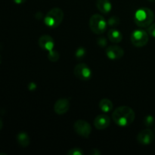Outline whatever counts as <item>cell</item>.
<instances>
[{
    "instance_id": "cell-1",
    "label": "cell",
    "mask_w": 155,
    "mask_h": 155,
    "mask_svg": "<svg viewBox=\"0 0 155 155\" xmlns=\"http://www.w3.org/2000/svg\"><path fill=\"white\" fill-rule=\"evenodd\" d=\"M136 114L131 107L128 106H120L112 114V118L115 124L120 127H127L134 121Z\"/></svg>"
},
{
    "instance_id": "cell-2",
    "label": "cell",
    "mask_w": 155,
    "mask_h": 155,
    "mask_svg": "<svg viewBox=\"0 0 155 155\" xmlns=\"http://www.w3.org/2000/svg\"><path fill=\"white\" fill-rule=\"evenodd\" d=\"M154 20V14L148 8H142L139 9L135 14L134 21L139 27H148Z\"/></svg>"
},
{
    "instance_id": "cell-3",
    "label": "cell",
    "mask_w": 155,
    "mask_h": 155,
    "mask_svg": "<svg viewBox=\"0 0 155 155\" xmlns=\"http://www.w3.org/2000/svg\"><path fill=\"white\" fill-rule=\"evenodd\" d=\"M64 19V12L59 8H54L47 13L44 18L45 25L50 28H56L58 27Z\"/></svg>"
},
{
    "instance_id": "cell-4",
    "label": "cell",
    "mask_w": 155,
    "mask_h": 155,
    "mask_svg": "<svg viewBox=\"0 0 155 155\" xmlns=\"http://www.w3.org/2000/svg\"><path fill=\"white\" fill-rule=\"evenodd\" d=\"M107 25L104 17L98 14L93 15L89 19V27L95 34H102L104 33L107 29Z\"/></svg>"
},
{
    "instance_id": "cell-5",
    "label": "cell",
    "mask_w": 155,
    "mask_h": 155,
    "mask_svg": "<svg viewBox=\"0 0 155 155\" xmlns=\"http://www.w3.org/2000/svg\"><path fill=\"white\" fill-rule=\"evenodd\" d=\"M131 42L136 47H143L148 43L149 36L148 32L143 30H136L132 33Z\"/></svg>"
},
{
    "instance_id": "cell-6",
    "label": "cell",
    "mask_w": 155,
    "mask_h": 155,
    "mask_svg": "<svg viewBox=\"0 0 155 155\" xmlns=\"http://www.w3.org/2000/svg\"><path fill=\"white\" fill-rule=\"evenodd\" d=\"M74 130L79 136L83 138H88L92 132V127L86 121L83 120H78L74 123Z\"/></svg>"
},
{
    "instance_id": "cell-7",
    "label": "cell",
    "mask_w": 155,
    "mask_h": 155,
    "mask_svg": "<svg viewBox=\"0 0 155 155\" xmlns=\"http://www.w3.org/2000/svg\"><path fill=\"white\" fill-rule=\"evenodd\" d=\"M74 73L77 78L83 81H87L92 77V71L86 64H79L76 65Z\"/></svg>"
},
{
    "instance_id": "cell-8",
    "label": "cell",
    "mask_w": 155,
    "mask_h": 155,
    "mask_svg": "<svg viewBox=\"0 0 155 155\" xmlns=\"http://www.w3.org/2000/svg\"><path fill=\"white\" fill-rule=\"evenodd\" d=\"M154 140V134L151 130H142L137 136V141L142 145H148Z\"/></svg>"
},
{
    "instance_id": "cell-9",
    "label": "cell",
    "mask_w": 155,
    "mask_h": 155,
    "mask_svg": "<svg viewBox=\"0 0 155 155\" xmlns=\"http://www.w3.org/2000/svg\"><path fill=\"white\" fill-rule=\"evenodd\" d=\"M106 54L110 60H118L124 56V51L118 45H110L106 48Z\"/></svg>"
},
{
    "instance_id": "cell-10",
    "label": "cell",
    "mask_w": 155,
    "mask_h": 155,
    "mask_svg": "<svg viewBox=\"0 0 155 155\" xmlns=\"http://www.w3.org/2000/svg\"><path fill=\"white\" fill-rule=\"evenodd\" d=\"M39 47L45 51H50L53 50L54 46V41L51 36L48 35H43L40 36L38 41Z\"/></svg>"
},
{
    "instance_id": "cell-11",
    "label": "cell",
    "mask_w": 155,
    "mask_h": 155,
    "mask_svg": "<svg viewBox=\"0 0 155 155\" xmlns=\"http://www.w3.org/2000/svg\"><path fill=\"white\" fill-rule=\"evenodd\" d=\"M70 108V102L66 98H60L54 104V110L57 114H66Z\"/></svg>"
},
{
    "instance_id": "cell-12",
    "label": "cell",
    "mask_w": 155,
    "mask_h": 155,
    "mask_svg": "<svg viewBox=\"0 0 155 155\" xmlns=\"http://www.w3.org/2000/svg\"><path fill=\"white\" fill-rule=\"evenodd\" d=\"M94 125L98 130H104L110 125V118L106 114L98 115L94 120Z\"/></svg>"
},
{
    "instance_id": "cell-13",
    "label": "cell",
    "mask_w": 155,
    "mask_h": 155,
    "mask_svg": "<svg viewBox=\"0 0 155 155\" xmlns=\"http://www.w3.org/2000/svg\"><path fill=\"white\" fill-rule=\"evenodd\" d=\"M107 37L110 42H114V43H119L122 41L123 39L121 32L117 30L116 28H110L109 30L108 33H107Z\"/></svg>"
},
{
    "instance_id": "cell-14",
    "label": "cell",
    "mask_w": 155,
    "mask_h": 155,
    "mask_svg": "<svg viewBox=\"0 0 155 155\" xmlns=\"http://www.w3.org/2000/svg\"><path fill=\"white\" fill-rule=\"evenodd\" d=\"M96 7L103 14H108L112 8L111 3L109 0H97Z\"/></svg>"
},
{
    "instance_id": "cell-15",
    "label": "cell",
    "mask_w": 155,
    "mask_h": 155,
    "mask_svg": "<svg viewBox=\"0 0 155 155\" xmlns=\"http://www.w3.org/2000/svg\"><path fill=\"white\" fill-rule=\"evenodd\" d=\"M18 143L22 147H27L30 143V139L28 135L24 132H21L17 136Z\"/></svg>"
},
{
    "instance_id": "cell-16",
    "label": "cell",
    "mask_w": 155,
    "mask_h": 155,
    "mask_svg": "<svg viewBox=\"0 0 155 155\" xmlns=\"http://www.w3.org/2000/svg\"><path fill=\"white\" fill-rule=\"evenodd\" d=\"M113 103L108 98H103L99 102V108L104 113L110 112L113 109Z\"/></svg>"
},
{
    "instance_id": "cell-17",
    "label": "cell",
    "mask_w": 155,
    "mask_h": 155,
    "mask_svg": "<svg viewBox=\"0 0 155 155\" xmlns=\"http://www.w3.org/2000/svg\"><path fill=\"white\" fill-rule=\"evenodd\" d=\"M48 58L51 61H57L60 58V54H59V53L57 51L51 50V51H48Z\"/></svg>"
},
{
    "instance_id": "cell-18",
    "label": "cell",
    "mask_w": 155,
    "mask_h": 155,
    "mask_svg": "<svg viewBox=\"0 0 155 155\" xmlns=\"http://www.w3.org/2000/svg\"><path fill=\"white\" fill-rule=\"evenodd\" d=\"M144 124L147 127H150L153 126V124H154V117L151 116V115H148V116L145 117V120H144Z\"/></svg>"
},
{
    "instance_id": "cell-19",
    "label": "cell",
    "mask_w": 155,
    "mask_h": 155,
    "mask_svg": "<svg viewBox=\"0 0 155 155\" xmlns=\"http://www.w3.org/2000/svg\"><path fill=\"white\" fill-rule=\"evenodd\" d=\"M85 55H86V49L84 48L80 47L77 48L75 53V56L77 59H82Z\"/></svg>"
},
{
    "instance_id": "cell-20",
    "label": "cell",
    "mask_w": 155,
    "mask_h": 155,
    "mask_svg": "<svg viewBox=\"0 0 155 155\" xmlns=\"http://www.w3.org/2000/svg\"><path fill=\"white\" fill-rule=\"evenodd\" d=\"M120 18L117 16L111 17L108 20V24L110 27H116V26H117L120 24Z\"/></svg>"
},
{
    "instance_id": "cell-21",
    "label": "cell",
    "mask_w": 155,
    "mask_h": 155,
    "mask_svg": "<svg viewBox=\"0 0 155 155\" xmlns=\"http://www.w3.org/2000/svg\"><path fill=\"white\" fill-rule=\"evenodd\" d=\"M84 154L83 150L80 148H74L68 151V155H83Z\"/></svg>"
},
{
    "instance_id": "cell-22",
    "label": "cell",
    "mask_w": 155,
    "mask_h": 155,
    "mask_svg": "<svg viewBox=\"0 0 155 155\" xmlns=\"http://www.w3.org/2000/svg\"><path fill=\"white\" fill-rule=\"evenodd\" d=\"M148 33L153 37H155V23L151 24L148 28Z\"/></svg>"
},
{
    "instance_id": "cell-23",
    "label": "cell",
    "mask_w": 155,
    "mask_h": 155,
    "mask_svg": "<svg viewBox=\"0 0 155 155\" xmlns=\"http://www.w3.org/2000/svg\"><path fill=\"white\" fill-rule=\"evenodd\" d=\"M98 44L99 46L104 47L106 46V45H107V40H106L105 38L104 37L99 38V39H98Z\"/></svg>"
},
{
    "instance_id": "cell-24",
    "label": "cell",
    "mask_w": 155,
    "mask_h": 155,
    "mask_svg": "<svg viewBox=\"0 0 155 155\" xmlns=\"http://www.w3.org/2000/svg\"><path fill=\"white\" fill-rule=\"evenodd\" d=\"M89 154H92V155H98V154H101V152H100L98 149H95V148H94V149H92V151L89 152Z\"/></svg>"
},
{
    "instance_id": "cell-25",
    "label": "cell",
    "mask_w": 155,
    "mask_h": 155,
    "mask_svg": "<svg viewBox=\"0 0 155 155\" xmlns=\"http://www.w3.org/2000/svg\"><path fill=\"white\" fill-rule=\"evenodd\" d=\"M14 2L16 3V4L18 5H21V4H23V3H24L26 2V0H13Z\"/></svg>"
},
{
    "instance_id": "cell-26",
    "label": "cell",
    "mask_w": 155,
    "mask_h": 155,
    "mask_svg": "<svg viewBox=\"0 0 155 155\" xmlns=\"http://www.w3.org/2000/svg\"><path fill=\"white\" fill-rule=\"evenodd\" d=\"M36 86L33 83H31L30 85H29V89H36Z\"/></svg>"
},
{
    "instance_id": "cell-27",
    "label": "cell",
    "mask_w": 155,
    "mask_h": 155,
    "mask_svg": "<svg viewBox=\"0 0 155 155\" xmlns=\"http://www.w3.org/2000/svg\"><path fill=\"white\" fill-rule=\"evenodd\" d=\"M2 127H3V122L1 120V118H0V131H1V130L2 129Z\"/></svg>"
},
{
    "instance_id": "cell-28",
    "label": "cell",
    "mask_w": 155,
    "mask_h": 155,
    "mask_svg": "<svg viewBox=\"0 0 155 155\" xmlns=\"http://www.w3.org/2000/svg\"><path fill=\"white\" fill-rule=\"evenodd\" d=\"M149 2H155V0H148Z\"/></svg>"
},
{
    "instance_id": "cell-29",
    "label": "cell",
    "mask_w": 155,
    "mask_h": 155,
    "mask_svg": "<svg viewBox=\"0 0 155 155\" xmlns=\"http://www.w3.org/2000/svg\"><path fill=\"white\" fill-rule=\"evenodd\" d=\"M2 63V57H1V55H0V64Z\"/></svg>"
},
{
    "instance_id": "cell-30",
    "label": "cell",
    "mask_w": 155,
    "mask_h": 155,
    "mask_svg": "<svg viewBox=\"0 0 155 155\" xmlns=\"http://www.w3.org/2000/svg\"><path fill=\"white\" fill-rule=\"evenodd\" d=\"M154 131H155V127H154Z\"/></svg>"
}]
</instances>
